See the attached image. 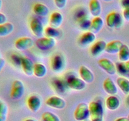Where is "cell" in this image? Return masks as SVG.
Returning a JSON list of instances; mask_svg holds the SVG:
<instances>
[{"mask_svg":"<svg viewBox=\"0 0 129 121\" xmlns=\"http://www.w3.org/2000/svg\"><path fill=\"white\" fill-rule=\"evenodd\" d=\"M91 121H103V107L99 101H92L89 103Z\"/></svg>","mask_w":129,"mask_h":121,"instance_id":"cell-1","label":"cell"},{"mask_svg":"<svg viewBox=\"0 0 129 121\" xmlns=\"http://www.w3.org/2000/svg\"><path fill=\"white\" fill-rule=\"evenodd\" d=\"M106 23L110 28H119L123 24V19L119 13L112 11L107 16Z\"/></svg>","mask_w":129,"mask_h":121,"instance_id":"cell-2","label":"cell"},{"mask_svg":"<svg viewBox=\"0 0 129 121\" xmlns=\"http://www.w3.org/2000/svg\"><path fill=\"white\" fill-rule=\"evenodd\" d=\"M90 113H89V105L84 102L79 103L74 110V118L77 121H84L88 119Z\"/></svg>","mask_w":129,"mask_h":121,"instance_id":"cell-3","label":"cell"},{"mask_svg":"<svg viewBox=\"0 0 129 121\" xmlns=\"http://www.w3.org/2000/svg\"><path fill=\"white\" fill-rule=\"evenodd\" d=\"M25 93V86L21 81L16 79L13 82L10 97L14 100L21 99Z\"/></svg>","mask_w":129,"mask_h":121,"instance_id":"cell-4","label":"cell"},{"mask_svg":"<svg viewBox=\"0 0 129 121\" xmlns=\"http://www.w3.org/2000/svg\"><path fill=\"white\" fill-rule=\"evenodd\" d=\"M98 64L104 71L109 75H114L117 73V67L113 62L107 58H102L98 61Z\"/></svg>","mask_w":129,"mask_h":121,"instance_id":"cell-5","label":"cell"},{"mask_svg":"<svg viewBox=\"0 0 129 121\" xmlns=\"http://www.w3.org/2000/svg\"><path fill=\"white\" fill-rule=\"evenodd\" d=\"M68 88L76 91H81L86 88V83L81 79L76 76H69L66 80Z\"/></svg>","mask_w":129,"mask_h":121,"instance_id":"cell-6","label":"cell"},{"mask_svg":"<svg viewBox=\"0 0 129 121\" xmlns=\"http://www.w3.org/2000/svg\"><path fill=\"white\" fill-rule=\"evenodd\" d=\"M38 49L42 50H48L52 49L56 44L55 39L47 37H40L35 42Z\"/></svg>","mask_w":129,"mask_h":121,"instance_id":"cell-7","label":"cell"},{"mask_svg":"<svg viewBox=\"0 0 129 121\" xmlns=\"http://www.w3.org/2000/svg\"><path fill=\"white\" fill-rule=\"evenodd\" d=\"M34 41L31 37H23L18 39L15 42V46L19 50H26L32 47Z\"/></svg>","mask_w":129,"mask_h":121,"instance_id":"cell-8","label":"cell"},{"mask_svg":"<svg viewBox=\"0 0 129 121\" xmlns=\"http://www.w3.org/2000/svg\"><path fill=\"white\" fill-rule=\"evenodd\" d=\"M45 103L47 106L55 109H64L66 106V102L62 98L58 96H52L47 99Z\"/></svg>","mask_w":129,"mask_h":121,"instance_id":"cell-9","label":"cell"},{"mask_svg":"<svg viewBox=\"0 0 129 121\" xmlns=\"http://www.w3.org/2000/svg\"><path fill=\"white\" fill-rule=\"evenodd\" d=\"M30 28L33 34L39 38L42 36L45 30L42 22L37 18H34L30 21Z\"/></svg>","mask_w":129,"mask_h":121,"instance_id":"cell-10","label":"cell"},{"mask_svg":"<svg viewBox=\"0 0 129 121\" xmlns=\"http://www.w3.org/2000/svg\"><path fill=\"white\" fill-rule=\"evenodd\" d=\"M26 103L29 109L34 113H36L42 107L41 98L36 95H31L26 100Z\"/></svg>","mask_w":129,"mask_h":121,"instance_id":"cell-11","label":"cell"},{"mask_svg":"<svg viewBox=\"0 0 129 121\" xmlns=\"http://www.w3.org/2000/svg\"><path fill=\"white\" fill-rule=\"evenodd\" d=\"M65 67L64 59L61 55H55L51 60L52 69L55 73H60L63 71Z\"/></svg>","mask_w":129,"mask_h":121,"instance_id":"cell-12","label":"cell"},{"mask_svg":"<svg viewBox=\"0 0 129 121\" xmlns=\"http://www.w3.org/2000/svg\"><path fill=\"white\" fill-rule=\"evenodd\" d=\"M35 64L27 57H23L21 60V66L23 73L28 76H31L34 74V69Z\"/></svg>","mask_w":129,"mask_h":121,"instance_id":"cell-13","label":"cell"},{"mask_svg":"<svg viewBox=\"0 0 129 121\" xmlns=\"http://www.w3.org/2000/svg\"><path fill=\"white\" fill-rule=\"evenodd\" d=\"M107 43L104 40H98L94 42L90 47V53L93 56L96 57L105 51Z\"/></svg>","mask_w":129,"mask_h":121,"instance_id":"cell-14","label":"cell"},{"mask_svg":"<svg viewBox=\"0 0 129 121\" xmlns=\"http://www.w3.org/2000/svg\"><path fill=\"white\" fill-rule=\"evenodd\" d=\"M81 78L86 83H93L94 79V76L93 72L85 66H81L79 69Z\"/></svg>","mask_w":129,"mask_h":121,"instance_id":"cell-15","label":"cell"},{"mask_svg":"<svg viewBox=\"0 0 129 121\" xmlns=\"http://www.w3.org/2000/svg\"><path fill=\"white\" fill-rule=\"evenodd\" d=\"M96 40L95 34L91 31H87L82 34L79 38V44L83 46H86L93 44Z\"/></svg>","mask_w":129,"mask_h":121,"instance_id":"cell-16","label":"cell"},{"mask_svg":"<svg viewBox=\"0 0 129 121\" xmlns=\"http://www.w3.org/2000/svg\"><path fill=\"white\" fill-rule=\"evenodd\" d=\"M103 88L105 92L109 95H115L118 93L117 86L110 78H106L103 83Z\"/></svg>","mask_w":129,"mask_h":121,"instance_id":"cell-17","label":"cell"},{"mask_svg":"<svg viewBox=\"0 0 129 121\" xmlns=\"http://www.w3.org/2000/svg\"><path fill=\"white\" fill-rule=\"evenodd\" d=\"M63 20H64V18L62 13L58 11H54L50 14V18H49L50 26L55 28H58L61 26Z\"/></svg>","mask_w":129,"mask_h":121,"instance_id":"cell-18","label":"cell"},{"mask_svg":"<svg viewBox=\"0 0 129 121\" xmlns=\"http://www.w3.org/2000/svg\"><path fill=\"white\" fill-rule=\"evenodd\" d=\"M123 45V44L120 40H115L111 41L107 44L105 52L110 54H118Z\"/></svg>","mask_w":129,"mask_h":121,"instance_id":"cell-19","label":"cell"},{"mask_svg":"<svg viewBox=\"0 0 129 121\" xmlns=\"http://www.w3.org/2000/svg\"><path fill=\"white\" fill-rule=\"evenodd\" d=\"M103 25H104V21L102 17H100V16L94 17L93 20L91 21L89 31H91L94 34H98L103 28Z\"/></svg>","mask_w":129,"mask_h":121,"instance_id":"cell-20","label":"cell"},{"mask_svg":"<svg viewBox=\"0 0 129 121\" xmlns=\"http://www.w3.org/2000/svg\"><path fill=\"white\" fill-rule=\"evenodd\" d=\"M33 12L38 16H46L49 13V9L45 5L40 3L35 4L33 6Z\"/></svg>","mask_w":129,"mask_h":121,"instance_id":"cell-21","label":"cell"},{"mask_svg":"<svg viewBox=\"0 0 129 121\" xmlns=\"http://www.w3.org/2000/svg\"><path fill=\"white\" fill-rule=\"evenodd\" d=\"M120 105V102L117 96L110 95L106 99V107L110 110H116L119 108Z\"/></svg>","mask_w":129,"mask_h":121,"instance_id":"cell-22","label":"cell"},{"mask_svg":"<svg viewBox=\"0 0 129 121\" xmlns=\"http://www.w3.org/2000/svg\"><path fill=\"white\" fill-rule=\"evenodd\" d=\"M89 10L90 13L94 17L100 16L102 13V6L98 0H91L89 3Z\"/></svg>","mask_w":129,"mask_h":121,"instance_id":"cell-23","label":"cell"},{"mask_svg":"<svg viewBox=\"0 0 129 121\" xmlns=\"http://www.w3.org/2000/svg\"><path fill=\"white\" fill-rule=\"evenodd\" d=\"M47 73V69L44 64L42 63H36L34 65V74L39 78H44Z\"/></svg>","mask_w":129,"mask_h":121,"instance_id":"cell-24","label":"cell"},{"mask_svg":"<svg viewBox=\"0 0 129 121\" xmlns=\"http://www.w3.org/2000/svg\"><path fill=\"white\" fill-rule=\"evenodd\" d=\"M117 84L125 95H129V80L125 77H118Z\"/></svg>","mask_w":129,"mask_h":121,"instance_id":"cell-25","label":"cell"},{"mask_svg":"<svg viewBox=\"0 0 129 121\" xmlns=\"http://www.w3.org/2000/svg\"><path fill=\"white\" fill-rule=\"evenodd\" d=\"M14 30L13 24L6 22L0 25V37H6L11 34Z\"/></svg>","mask_w":129,"mask_h":121,"instance_id":"cell-26","label":"cell"},{"mask_svg":"<svg viewBox=\"0 0 129 121\" xmlns=\"http://www.w3.org/2000/svg\"><path fill=\"white\" fill-rule=\"evenodd\" d=\"M118 59L120 62L125 63L129 60V47L126 44H123L118 53Z\"/></svg>","mask_w":129,"mask_h":121,"instance_id":"cell-27","label":"cell"},{"mask_svg":"<svg viewBox=\"0 0 129 121\" xmlns=\"http://www.w3.org/2000/svg\"><path fill=\"white\" fill-rule=\"evenodd\" d=\"M44 33H45L46 37L52 38V39H55L60 35V32L57 30V28H55L51 26H49L45 28Z\"/></svg>","mask_w":129,"mask_h":121,"instance_id":"cell-28","label":"cell"},{"mask_svg":"<svg viewBox=\"0 0 129 121\" xmlns=\"http://www.w3.org/2000/svg\"><path fill=\"white\" fill-rule=\"evenodd\" d=\"M43 121H60L59 117L55 113L50 112H45L42 115Z\"/></svg>","mask_w":129,"mask_h":121,"instance_id":"cell-29","label":"cell"},{"mask_svg":"<svg viewBox=\"0 0 129 121\" xmlns=\"http://www.w3.org/2000/svg\"><path fill=\"white\" fill-rule=\"evenodd\" d=\"M116 67H117V72L120 74L125 76H129V71L127 70V68H126L125 65V63H122V62L117 63Z\"/></svg>","mask_w":129,"mask_h":121,"instance_id":"cell-30","label":"cell"},{"mask_svg":"<svg viewBox=\"0 0 129 121\" xmlns=\"http://www.w3.org/2000/svg\"><path fill=\"white\" fill-rule=\"evenodd\" d=\"M79 24L81 28L89 29V30L91 21L86 16H83V17H81L79 20Z\"/></svg>","mask_w":129,"mask_h":121,"instance_id":"cell-31","label":"cell"},{"mask_svg":"<svg viewBox=\"0 0 129 121\" xmlns=\"http://www.w3.org/2000/svg\"><path fill=\"white\" fill-rule=\"evenodd\" d=\"M8 107L7 104L5 102L0 99V115H7Z\"/></svg>","mask_w":129,"mask_h":121,"instance_id":"cell-32","label":"cell"},{"mask_svg":"<svg viewBox=\"0 0 129 121\" xmlns=\"http://www.w3.org/2000/svg\"><path fill=\"white\" fill-rule=\"evenodd\" d=\"M54 1L57 8L59 9H63L65 8L68 0H54Z\"/></svg>","mask_w":129,"mask_h":121,"instance_id":"cell-33","label":"cell"},{"mask_svg":"<svg viewBox=\"0 0 129 121\" xmlns=\"http://www.w3.org/2000/svg\"><path fill=\"white\" fill-rule=\"evenodd\" d=\"M123 16L127 21H129V7L124 8L123 11Z\"/></svg>","mask_w":129,"mask_h":121,"instance_id":"cell-34","label":"cell"},{"mask_svg":"<svg viewBox=\"0 0 129 121\" xmlns=\"http://www.w3.org/2000/svg\"><path fill=\"white\" fill-rule=\"evenodd\" d=\"M6 21H7V17L6 15L0 12V25L5 23Z\"/></svg>","mask_w":129,"mask_h":121,"instance_id":"cell-35","label":"cell"},{"mask_svg":"<svg viewBox=\"0 0 129 121\" xmlns=\"http://www.w3.org/2000/svg\"><path fill=\"white\" fill-rule=\"evenodd\" d=\"M121 6L123 8L129 7V0H120Z\"/></svg>","mask_w":129,"mask_h":121,"instance_id":"cell-36","label":"cell"},{"mask_svg":"<svg viewBox=\"0 0 129 121\" xmlns=\"http://www.w3.org/2000/svg\"><path fill=\"white\" fill-rule=\"evenodd\" d=\"M5 64H6V62H5V59L3 58L0 57V73H1V71L3 70L4 67H5Z\"/></svg>","mask_w":129,"mask_h":121,"instance_id":"cell-37","label":"cell"},{"mask_svg":"<svg viewBox=\"0 0 129 121\" xmlns=\"http://www.w3.org/2000/svg\"><path fill=\"white\" fill-rule=\"evenodd\" d=\"M115 121H129V120L128 117H120L116 119Z\"/></svg>","mask_w":129,"mask_h":121,"instance_id":"cell-38","label":"cell"},{"mask_svg":"<svg viewBox=\"0 0 129 121\" xmlns=\"http://www.w3.org/2000/svg\"><path fill=\"white\" fill-rule=\"evenodd\" d=\"M6 115H0V121H6Z\"/></svg>","mask_w":129,"mask_h":121,"instance_id":"cell-39","label":"cell"},{"mask_svg":"<svg viewBox=\"0 0 129 121\" xmlns=\"http://www.w3.org/2000/svg\"><path fill=\"white\" fill-rule=\"evenodd\" d=\"M125 67H126V68L127 69V70L129 71V60L125 63Z\"/></svg>","mask_w":129,"mask_h":121,"instance_id":"cell-40","label":"cell"},{"mask_svg":"<svg viewBox=\"0 0 129 121\" xmlns=\"http://www.w3.org/2000/svg\"><path fill=\"white\" fill-rule=\"evenodd\" d=\"M24 121H37V120H36L34 119V118H26V119H25Z\"/></svg>","mask_w":129,"mask_h":121,"instance_id":"cell-41","label":"cell"},{"mask_svg":"<svg viewBox=\"0 0 129 121\" xmlns=\"http://www.w3.org/2000/svg\"><path fill=\"white\" fill-rule=\"evenodd\" d=\"M2 5H3V3L1 0H0V10H1V7H2Z\"/></svg>","mask_w":129,"mask_h":121,"instance_id":"cell-42","label":"cell"},{"mask_svg":"<svg viewBox=\"0 0 129 121\" xmlns=\"http://www.w3.org/2000/svg\"><path fill=\"white\" fill-rule=\"evenodd\" d=\"M127 104H128L129 105V95H128V97H127Z\"/></svg>","mask_w":129,"mask_h":121,"instance_id":"cell-43","label":"cell"},{"mask_svg":"<svg viewBox=\"0 0 129 121\" xmlns=\"http://www.w3.org/2000/svg\"><path fill=\"white\" fill-rule=\"evenodd\" d=\"M103 1H105V2H111V1H113V0H103Z\"/></svg>","mask_w":129,"mask_h":121,"instance_id":"cell-44","label":"cell"},{"mask_svg":"<svg viewBox=\"0 0 129 121\" xmlns=\"http://www.w3.org/2000/svg\"><path fill=\"white\" fill-rule=\"evenodd\" d=\"M84 121H91V120H89V119H86V120H84Z\"/></svg>","mask_w":129,"mask_h":121,"instance_id":"cell-45","label":"cell"},{"mask_svg":"<svg viewBox=\"0 0 129 121\" xmlns=\"http://www.w3.org/2000/svg\"><path fill=\"white\" fill-rule=\"evenodd\" d=\"M128 120H129V114H128Z\"/></svg>","mask_w":129,"mask_h":121,"instance_id":"cell-46","label":"cell"},{"mask_svg":"<svg viewBox=\"0 0 129 121\" xmlns=\"http://www.w3.org/2000/svg\"><path fill=\"white\" fill-rule=\"evenodd\" d=\"M89 1H91V0H89Z\"/></svg>","mask_w":129,"mask_h":121,"instance_id":"cell-47","label":"cell"},{"mask_svg":"<svg viewBox=\"0 0 129 121\" xmlns=\"http://www.w3.org/2000/svg\"><path fill=\"white\" fill-rule=\"evenodd\" d=\"M42 121H43V120H42Z\"/></svg>","mask_w":129,"mask_h":121,"instance_id":"cell-48","label":"cell"}]
</instances>
